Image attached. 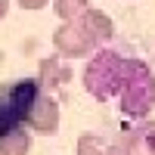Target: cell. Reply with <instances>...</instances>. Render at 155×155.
Masks as SVG:
<instances>
[{
    "label": "cell",
    "instance_id": "ba28073f",
    "mask_svg": "<svg viewBox=\"0 0 155 155\" xmlns=\"http://www.w3.org/2000/svg\"><path fill=\"white\" fill-rule=\"evenodd\" d=\"M31 152V130L28 127H16L0 137V155H28Z\"/></svg>",
    "mask_w": 155,
    "mask_h": 155
},
{
    "label": "cell",
    "instance_id": "3957f363",
    "mask_svg": "<svg viewBox=\"0 0 155 155\" xmlns=\"http://www.w3.org/2000/svg\"><path fill=\"white\" fill-rule=\"evenodd\" d=\"M41 93L44 87L37 78H19V81L0 87V137L16 127H25V118Z\"/></svg>",
    "mask_w": 155,
    "mask_h": 155
},
{
    "label": "cell",
    "instance_id": "4fadbf2b",
    "mask_svg": "<svg viewBox=\"0 0 155 155\" xmlns=\"http://www.w3.org/2000/svg\"><path fill=\"white\" fill-rule=\"evenodd\" d=\"M6 12H9V0H0V22L6 19Z\"/></svg>",
    "mask_w": 155,
    "mask_h": 155
},
{
    "label": "cell",
    "instance_id": "8fae6325",
    "mask_svg": "<svg viewBox=\"0 0 155 155\" xmlns=\"http://www.w3.org/2000/svg\"><path fill=\"white\" fill-rule=\"evenodd\" d=\"M50 3V0H16V6L19 9H28V12H34V9H44Z\"/></svg>",
    "mask_w": 155,
    "mask_h": 155
},
{
    "label": "cell",
    "instance_id": "277c9868",
    "mask_svg": "<svg viewBox=\"0 0 155 155\" xmlns=\"http://www.w3.org/2000/svg\"><path fill=\"white\" fill-rule=\"evenodd\" d=\"M99 44L90 37L78 22H62L53 31V50L62 59H87Z\"/></svg>",
    "mask_w": 155,
    "mask_h": 155
},
{
    "label": "cell",
    "instance_id": "7a4b0ae2",
    "mask_svg": "<svg viewBox=\"0 0 155 155\" xmlns=\"http://www.w3.org/2000/svg\"><path fill=\"white\" fill-rule=\"evenodd\" d=\"M118 102H121V112L130 118H146L155 109V74L143 59H127Z\"/></svg>",
    "mask_w": 155,
    "mask_h": 155
},
{
    "label": "cell",
    "instance_id": "30bf717a",
    "mask_svg": "<svg viewBox=\"0 0 155 155\" xmlns=\"http://www.w3.org/2000/svg\"><path fill=\"white\" fill-rule=\"evenodd\" d=\"M109 143L99 134H81L78 137V155H106Z\"/></svg>",
    "mask_w": 155,
    "mask_h": 155
},
{
    "label": "cell",
    "instance_id": "5b68a950",
    "mask_svg": "<svg viewBox=\"0 0 155 155\" xmlns=\"http://www.w3.org/2000/svg\"><path fill=\"white\" fill-rule=\"evenodd\" d=\"M59 121H62V109H59V102H56L53 96L41 93V96L34 99L28 118H25V127H28L31 134H37V137H53V134L59 130Z\"/></svg>",
    "mask_w": 155,
    "mask_h": 155
},
{
    "label": "cell",
    "instance_id": "7c38bea8",
    "mask_svg": "<svg viewBox=\"0 0 155 155\" xmlns=\"http://www.w3.org/2000/svg\"><path fill=\"white\" fill-rule=\"evenodd\" d=\"M106 155H127V146H109Z\"/></svg>",
    "mask_w": 155,
    "mask_h": 155
},
{
    "label": "cell",
    "instance_id": "9c48e42d",
    "mask_svg": "<svg viewBox=\"0 0 155 155\" xmlns=\"http://www.w3.org/2000/svg\"><path fill=\"white\" fill-rule=\"evenodd\" d=\"M87 6H90V0H53V9L62 22H74Z\"/></svg>",
    "mask_w": 155,
    "mask_h": 155
},
{
    "label": "cell",
    "instance_id": "52a82bcc",
    "mask_svg": "<svg viewBox=\"0 0 155 155\" xmlns=\"http://www.w3.org/2000/svg\"><path fill=\"white\" fill-rule=\"evenodd\" d=\"M37 81H41V87H62L71 81V71L68 65H62V56H47L41 59V65H37Z\"/></svg>",
    "mask_w": 155,
    "mask_h": 155
},
{
    "label": "cell",
    "instance_id": "6da1fadb",
    "mask_svg": "<svg viewBox=\"0 0 155 155\" xmlns=\"http://www.w3.org/2000/svg\"><path fill=\"white\" fill-rule=\"evenodd\" d=\"M124 71H127V56L115 53V50H93L81 81L93 99L109 102V99H118L121 84H124Z\"/></svg>",
    "mask_w": 155,
    "mask_h": 155
},
{
    "label": "cell",
    "instance_id": "8992f818",
    "mask_svg": "<svg viewBox=\"0 0 155 155\" xmlns=\"http://www.w3.org/2000/svg\"><path fill=\"white\" fill-rule=\"evenodd\" d=\"M78 25H81V28L93 37L96 44H106V41H112V34H115V22L106 16V12L102 9H96V6H87L81 16L74 19Z\"/></svg>",
    "mask_w": 155,
    "mask_h": 155
}]
</instances>
